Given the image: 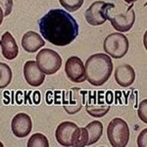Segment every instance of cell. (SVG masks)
<instances>
[{"label":"cell","instance_id":"cell-19","mask_svg":"<svg viewBox=\"0 0 147 147\" xmlns=\"http://www.w3.org/2000/svg\"><path fill=\"white\" fill-rule=\"evenodd\" d=\"M49 142L47 137L42 134H34L30 137L28 141V147H48Z\"/></svg>","mask_w":147,"mask_h":147},{"label":"cell","instance_id":"cell-7","mask_svg":"<svg viewBox=\"0 0 147 147\" xmlns=\"http://www.w3.org/2000/svg\"><path fill=\"white\" fill-rule=\"evenodd\" d=\"M36 64L45 75H53L62 66V58L56 51L44 48L36 55Z\"/></svg>","mask_w":147,"mask_h":147},{"label":"cell","instance_id":"cell-26","mask_svg":"<svg viewBox=\"0 0 147 147\" xmlns=\"http://www.w3.org/2000/svg\"><path fill=\"white\" fill-rule=\"evenodd\" d=\"M136 1H137V0H125V3H129V4H132V3H134Z\"/></svg>","mask_w":147,"mask_h":147},{"label":"cell","instance_id":"cell-5","mask_svg":"<svg viewBox=\"0 0 147 147\" xmlns=\"http://www.w3.org/2000/svg\"><path fill=\"white\" fill-rule=\"evenodd\" d=\"M129 39L121 32H113L104 40V51L115 59L123 58L129 51Z\"/></svg>","mask_w":147,"mask_h":147},{"label":"cell","instance_id":"cell-23","mask_svg":"<svg viewBox=\"0 0 147 147\" xmlns=\"http://www.w3.org/2000/svg\"><path fill=\"white\" fill-rule=\"evenodd\" d=\"M88 142V134L85 129V127H80V136L79 139V143H78V147H84L87 145Z\"/></svg>","mask_w":147,"mask_h":147},{"label":"cell","instance_id":"cell-21","mask_svg":"<svg viewBox=\"0 0 147 147\" xmlns=\"http://www.w3.org/2000/svg\"><path fill=\"white\" fill-rule=\"evenodd\" d=\"M0 7L3 11L4 17H7L10 15L13 9V0H0Z\"/></svg>","mask_w":147,"mask_h":147},{"label":"cell","instance_id":"cell-24","mask_svg":"<svg viewBox=\"0 0 147 147\" xmlns=\"http://www.w3.org/2000/svg\"><path fill=\"white\" fill-rule=\"evenodd\" d=\"M137 145L139 147H147V129H144L139 134L137 138Z\"/></svg>","mask_w":147,"mask_h":147},{"label":"cell","instance_id":"cell-17","mask_svg":"<svg viewBox=\"0 0 147 147\" xmlns=\"http://www.w3.org/2000/svg\"><path fill=\"white\" fill-rule=\"evenodd\" d=\"M85 129H86L87 134H88L87 145H92V144L96 143L102 136V134H103V125L99 121H93V122L89 123L85 127Z\"/></svg>","mask_w":147,"mask_h":147},{"label":"cell","instance_id":"cell-16","mask_svg":"<svg viewBox=\"0 0 147 147\" xmlns=\"http://www.w3.org/2000/svg\"><path fill=\"white\" fill-rule=\"evenodd\" d=\"M45 41L41 38V36L35 32H28L24 34L22 38V47L24 50L28 53H34L38 51L39 48L44 46Z\"/></svg>","mask_w":147,"mask_h":147},{"label":"cell","instance_id":"cell-11","mask_svg":"<svg viewBox=\"0 0 147 147\" xmlns=\"http://www.w3.org/2000/svg\"><path fill=\"white\" fill-rule=\"evenodd\" d=\"M65 73L68 79L76 84H80L86 80L84 65L77 56H72L67 60L65 65Z\"/></svg>","mask_w":147,"mask_h":147},{"label":"cell","instance_id":"cell-1","mask_svg":"<svg viewBox=\"0 0 147 147\" xmlns=\"http://www.w3.org/2000/svg\"><path fill=\"white\" fill-rule=\"evenodd\" d=\"M39 32L44 39L56 46H66L79 35V24L63 9L47 12L38 21Z\"/></svg>","mask_w":147,"mask_h":147},{"label":"cell","instance_id":"cell-18","mask_svg":"<svg viewBox=\"0 0 147 147\" xmlns=\"http://www.w3.org/2000/svg\"><path fill=\"white\" fill-rule=\"evenodd\" d=\"M12 80V70L7 64L0 62V88H5Z\"/></svg>","mask_w":147,"mask_h":147},{"label":"cell","instance_id":"cell-14","mask_svg":"<svg viewBox=\"0 0 147 147\" xmlns=\"http://www.w3.org/2000/svg\"><path fill=\"white\" fill-rule=\"evenodd\" d=\"M115 80L120 86L129 87L136 80V72L129 64L118 66L115 71Z\"/></svg>","mask_w":147,"mask_h":147},{"label":"cell","instance_id":"cell-20","mask_svg":"<svg viewBox=\"0 0 147 147\" xmlns=\"http://www.w3.org/2000/svg\"><path fill=\"white\" fill-rule=\"evenodd\" d=\"M84 0H59L60 4L69 12H76L82 6Z\"/></svg>","mask_w":147,"mask_h":147},{"label":"cell","instance_id":"cell-4","mask_svg":"<svg viewBox=\"0 0 147 147\" xmlns=\"http://www.w3.org/2000/svg\"><path fill=\"white\" fill-rule=\"evenodd\" d=\"M110 92L104 94L103 92H94L89 94L86 99L85 111L94 118H101L109 112L112 100L110 99Z\"/></svg>","mask_w":147,"mask_h":147},{"label":"cell","instance_id":"cell-10","mask_svg":"<svg viewBox=\"0 0 147 147\" xmlns=\"http://www.w3.org/2000/svg\"><path fill=\"white\" fill-rule=\"evenodd\" d=\"M85 94H86L85 91H82V89L76 88V87L64 94L62 104L66 112L71 115L80 112L85 102Z\"/></svg>","mask_w":147,"mask_h":147},{"label":"cell","instance_id":"cell-13","mask_svg":"<svg viewBox=\"0 0 147 147\" xmlns=\"http://www.w3.org/2000/svg\"><path fill=\"white\" fill-rule=\"evenodd\" d=\"M24 77L26 79V82L30 86L36 87L43 84L45 74L40 70L35 61L28 60L24 66Z\"/></svg>","mask_w":147,"mask_h":147},{"label":"cell","instance_id":"cell-22","mask_svg":"<svg viewBox=\"0 0 147 147\" xmlns=\"http://www.w3.org/2000/svg\"><path fill=\"white\" fill-rule=\"evenodd\" d=\"M137 114L138 117L143 123H147V100L141 101V103L139 104L138 110H137Z\"/></svg>","mask_w":147,"mask_h":147},{"label":"cell","instance_id":"cell-8","mask_svg":"<svg viewBox=\"0 0 147 147\" xmlns=\"http://www.w3.org/2000/svg\"><path fill=\"white\" fill-rule=\"evenodd\" d=\"M115 8V4L104 1H95L85 11V20L91 26H101L108 20L109 12Z\"/></svg>","mask_w":147,"mask_h":147},{"label":"cell","instance_id":"cell-9","mask_svg":"<svg viewBox=\"0 0 147 147\" xmlns=\"http://www.w3.org/2000/svg\"><path fill=\"white\" fill-rule=\"evenodd\" d=\"M108 20L110 21L112 27L118 32H129L134 27V21H136V12L132 9V5H130L127 11L119 14H112L110 11Z\"/></svg>","mask_w":147,"mask_h":147},{"label":"cell","instance_id":"cell-6","mask_svg":"<svg viewBox=\"0 0 147 147\" xmlns=\"http://www.w3.org/2000/svg\"><path fill=\"white\" fill-rule=\"evenodd\" d=\"M80 136V127L73 122H63L57 127L55 137L62 146L78 147Z\"/></svg>","mask_w":147,"mask_h":147},{"label":"cell","instance_id":"cell-27","mask_svg":"<svg viewBox=\"0 0 147 147\" xmlns=\"http://www.w3.org/2000/svg\"><path fill=\"white\" fill-rule=\"evenodd\" d=\"M2 146H3V144H2L1 142H0V147H2Z\"/></svg>","mask_w":147,"mask_h":147},{"label":"cell","instance_id":"cell-15","mask_svg":"<svg viewBox=\"0 0 147 147\" xmlns=\"http://www.w3.org/2000/svg\"><path fill=\"white\" fill-rule=\"evenodd\" d=\"M2 55L7 60H14L19 54V47L15 38L9 32H6L0 39Z\"/></svg>","mask_w":147,"mask_h":147},{"label":"cell","instance_id":"cell-12","mask_svg":"<svg viewBox=\"0 0 147 147\" xmlns=\"http://www.w3.org/2000/svg\"><path fill=\"white\" fill-rule=\"evenodd\" d=\"M13 134L19 138L28 136L32 129V118L26 113H19L13 118L11 123Z\"/></svg>","mask_w":147,"mask_h":147},{"label":"cell","instance_id":"cell-2","mask_svg":"<svg viewBox=\"0 0 147 147\" xmlns=\"http://www.w3.org/2000/svg\"><path fill=\"white\" fill-rule=\"evenodd\" d=\"M84 68L87 82L93 86H101L112 75L113 62L109 55L97 53L87 59Z\"/></svg>","mask_w":147,"mask_h":147},{"label":"cell","instance_id":"cell-3","mask_svg":"<svg viewBox=\"0 0 147 147\" xmlns=\"http://www.w3.org/2000/svg\"><path fill=\"white\" fill-rule=\"evenodd\" d=\"M107 136L110 144L114 147H125L129 139V125L121 118H115L109 123Z\"/></svg>","mask_w":147,"mask_h":147},{"label":"cell","instance_id":"cell-25","mask_svg":"<svg viewBox=\"0 0 147 147\" xmlns=\"http://www.w3.org/2000/svg\"><path fill=\"white\" fill-rule=\"evenodd\" d=\"M3 18H4V14H3V11H2L1 7H0V26H1L2 22H3Z\"/></svg>","mask_w":147,"mask_h":147}]
</instances>
